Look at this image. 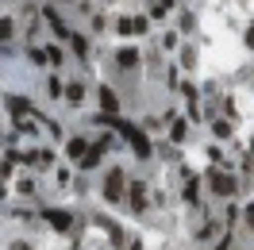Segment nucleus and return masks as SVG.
Returning a JSON list of instances; mask_svg holds the SVG:
<instances>
[{
  "mask_svg": "<svg viewBox=\"0 0 254 250\" xmlns=\"http://www.w3.org/2000/svg\"><path fill=\"white\" fill-rule=\"evenodd\" d=\"M120 131H124V139L131 142V146H135V154H139V158H146V154H150V142L143 139V131H139V127H131V124H120Z\"/></svg>",
  "mask_w": 254,
  "mask_h": 250,
  "instance_id": "nucleus-1",
  "label": "nucleus"
},
{
  "mask_svg": "<svg viewBox=\"0 0 254 250\" xmlns=\"http://www.w3.org/2000/svg\"><path fill=\"white\" fill-rule=\"evenodd\" d=\"M104 196L108 200H124V170H112L104 181Z\"/></svg>",
  "mask_w": 254,
  "mask_h": 250,
  "instance_id": "nucleus-2",
  "label": "nucleus"
},
{
  "mask_svg": "<svg viewBox=\"0 0 254 250\" xmlns=\"http://www.w3.org/2000/svg\"><path fill=\"white\" fill-rule=\"evenodd\" d=\"M212 188H216L220 196H231V192H235V181H231L227 173H212Z\"/></svg>",
  "mask_w": 254,
  "mask_h": 250,
  "instance_id": "nucleus-3",
  "label": "nucleus"
},
{
  "mask_svg": "<svg viewBox=\"0 0 254 250\" xmlns=\"http://www.w3.org/2000/svg\"><path fill=\"white\" fill-rule=\"evenodd\" d=\"M47 219L54 223V227H62V231L69 227V223H73V219H69V212H47Z\"/></svg>",
  "mask_w": 254,
  "mask_h": 250,
  "instance_id": "nucleus-4",
  "label": "nucleus"
},
{
  "mask_svg": "<svg viewBox=\"0 0 254 250\" xmlns=\"http://www.w3.org/2000/svg\"><path fill=\"white\" fill-rule=\"evenodd\" d=\"M100 104H104V112H116V96H112V89H100Z\"/></svg>",
  "mask_w": 254,
  "mask_h": 250,
  "instance_id": "nucleus-5",
  "label": "nucleus"
},
{
  "mask_svg": "<svg viewBox=\"0 0 254 250\" xmlns=\"http://www.w3.org/2000/svg\"><path fill=\"white\" fill-rule=\"evenodd\" d=\"M96 158H100V146H96V150H85V158H81V166H85V170H93V166H96Z\"/></svg>",
  "mask_w": 254,
  "mask_h": 250,
  "instance_id": "nucleus-6",
  "label": "nucleus"
},
{
  "mask_svg": "<svg viewBox=\"0 0 254 250\" xmlns=\"http://www.w3.org/2000/svg\"><path fill=\"white\" fill-rule=\"evenodd\" d=\"M135 62H139L135 50H120V65H135Z\"/></svg>",
  "mask_w": 254,
  "mask_h": 250,
  "instance_id": "nucleus-7",
  "label": "nucleus"
},
{
  "mask_svg": "<svg viewBox=\"0 0 254 250\" xmlns=\"http://www.w3.org/2000/svg\"><path fill=\"white\" fill-rule=\"evenodd\" d=\"M131 204H135V208H143V204H146V196H143V185H135V188H131Z\"/></svg>",
  "mask_w": 254,
  "mask_h": 250,
  "instance_id": "nucleus-8",
  "label": "nucleus"
},
{
  "mask_svg": "<svg viewBox=\"0 0 254 250\" xmlns=\"http://www.w3.org/2000/svg\"><path fill=\"white\" fill-rule=\"evenodd\" d=\"M85 150H89V146H85L81 139H73V142H69V154H73V158H85Z\"/></svg>",
  "mask_w": 254,
  "mask_h": 250,
  "instance_id": "nucleus-9",
  "label": "nucleus"
},
{
  "mask_svg": "<svg viewBox=\"0 0 254 250\" xmlns=\"http://www.w3.org/2000/svg\"><path fill=\"white\" fill-rule=\"evenodd\" d=\"M65 96H69V104H81V85H69V89H65Z\"/></svg>",
  "mask_w": 254,
  "mask_h": 250,
  "instance_id": "nucleus-10",
  "label": "nucleus"
},
{
  "mask_svg": "<svg viewBox=\"0 0 254 250\" xmlns=\"http://www.w3.org/2000/svg\"><path fill=\"white\" fill-rule=\"evenodd\" d=\"M4 39H12V23H8V19H0V43H4Z\"/></svg>",
  "mask_w": 254,
  "mask_h": 250,
  "instance_id": "nucleus-11",
  "label": "nucleus"
},
{
  "mask_svg": "<svg viewBox=\"0 0 254 250\" xmlns=\"http://www.w3.org/2000/svg\"><path fill=\"white\" fill-rule=\"evenodd\" d=\"M247 43H251V47H254V23H251V31H247Z\"/></svg>",
  "mask_w": 254,
  "mask_h": 250,
  "instance_id": "nucleus-12",
  "label": "nucleus"
}]
</instances>
